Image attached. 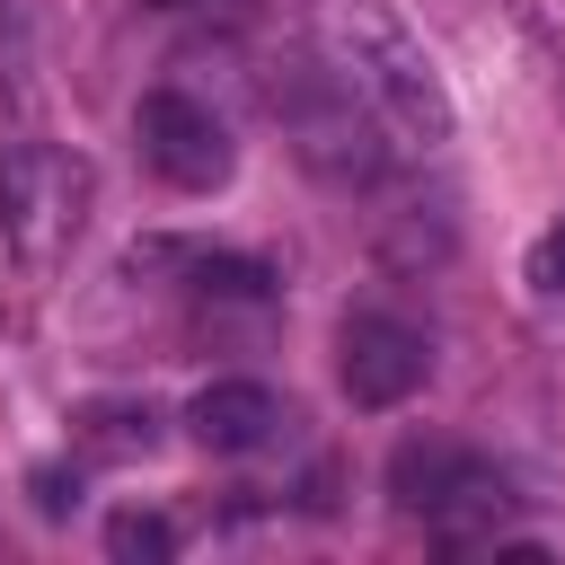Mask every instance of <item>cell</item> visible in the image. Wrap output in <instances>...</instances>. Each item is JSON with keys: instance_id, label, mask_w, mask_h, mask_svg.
<instances>
[{"instance_id": "obj_1", "label": "cell", "mask_w": 565, "mask_h": 565, "mask_svg": "<svg viewBox=\"0 0 565 565\" xmlns=\"http://www.w3.org/2000/svg\"><path fill=\"white\" fill-rule=\"evenodd\" d=\"M318 44H327V71L380 115L388 141H406V150L450 141V124H459L450 115V88H441L433 53L415 44V26L388 0H327L318 9Z\"/></svg>"}, {"instance_id": "obj_2", "label": "cell", "mask_w": 565, "mask_h": 565, "mask_svg": "<svg viewBox=\"0 0 565 565\" xmlns=\"http://www.w3.org/2000/svg\"><path fill=\"white\" fill-rule=\"evenodd\" d=\"M274 115H282V132H291V150H300V168L318 177V185H335V194H353V185H380L388 177V132H380V115L318 62V71H282L274 79Z\"/></svg>"}, {"instance_id": "obj_3", "label": "cell", "mask_w": 565, "mask_h": 565, "mask_svg": "<svg viewBox=\"0 0 565 565\" xmlns=\"http://www.w3.org/2000/svg\"><path fill=\"white\" fill-rule=\"evenodd\" d=\"M88 221V168L53 141H18L0 150V238L26 265H53Z\"/></svg>"}, {"instance_id": "obj_4", "label": "cell", "mask_w": 565, "mask_h": 565, "mask_svg": "<svg viewBox=\"0 0 565 565\" xmlns=\"http://www.w3.org/2000/svg\"><path fill=\"white\" fill-rule=\"evenodd\" d=\"M141 159L177 185V194H212V185H230V124L203 106V97H185V88H150L141 97Z\"/></svg>"}, {"instance_id": "obj_5", "label": "cell", "mask_w": 565, "mask_h": 565, "mask_svg": "<svg viewBox=\"0 0 565 565\" xmlns=\"http://www.w3.org/2000/svg\"><path fill=\"white\" fill-rule=\"evenodd\" d=\"M335 371H344V397L353 406H406L415 388H424V371H433V335L424 327H406V318H388V309H353L344 318V335H335Z\"/></svg>"}, {"instance_id": "obj_6", "label": "cell", "mask_w": 565, "mask_h": 565, "mask_svg": "<svg viewBox=\"0 0 565 565\" xmlns=\"http://www.w3.org/2000/svg\"><path fill=\"white\" fill-rule=\"evenodd\" d=\"M282 424H291V406H282L265 380H212V388H194V406H185V433H194L203 450H221V459L265 450Z\"/></svg>"}, {"instance_id": "obj_7", "label": "cell", "mask_w": 565, "mask_h": 565, "mask_svg": "<svg viewBox=\"0 0 565 565\" xmlns=\"http://www.w3.org/2000/svg\"><path fill=\"white\" fill-rule=\"evenodd\" d=\"M124 265H132V274L177 265L194 291H221V300H265V291H274V265H265V256H221V247H168V238H150V247H132Z\"/></svg>"}, {"instance_id": "obj_8", "label": "cell", "mask_w": 565, "mask_h": 565, "mask_svg": "<svg viewBox=\"0 0 565 565\" xmlns=\"http://www.w3.org/2000/svg\"><path fill=\"white\" fill-rule=\"evenodd\" d=\"M79 441H88L97 459H141V450L159 441V415L132 406V397H97V406H79Z\"/></svg>"}, {"instance_id": "obj_9", "label": "cell", "mask_w": 565, "mask_h": 565, "mask_svg": "<svg viewBox=\"0 0 565 565\" xmlns=\"http://www.w3.org/2000/svg\"><path fill=\"white\" fill-rule=\"evenodd\" d=\"M106 556H115V565H168V556H177V530H168L159 512H115V521H106Z\"/></svg>"}, {"instance_id": "obj_10", "label": "cell", "mask_w": 565, "mask_h": 565, "mask_svg": "<svg viewBox=\"0 0 565 565\" xmlns=\"http://www.w3.org/2000/svg\"><path fill=\"white\" fill-rule=\"evenodd\" d=\"M26 494H35V512H44V521H62V512H79V468H35V477H26Z\"/></svg>"}, {"instance_id": "obj_11", "label": "cell", "mask_w": 565, "mask_h": 565, "mask_svg": "<svg viewBox=\"0 0 565 565\" xmlns=\"http://www.w3.org/2000/svg\"><path fill=\"white\" fill-rule=\"evenodd\" d=\"M521 274H530V291H539V300H556V291H565V221L530 247V265H521Z\"/></svg>"}, {"instance_id": "obj_12", "label": "cell", "mask_w": 565, "mask_h": 565, "mask_svg": "<svg viewBox=\"0 0 565 565\" xmlns=\"http://www.w3.org/2000/svg\"><path fill=\"white\" fill-rule=\"evenodd\" d=\"M150 9H185V0H150Z\"/></svg>"}]
</instances>
